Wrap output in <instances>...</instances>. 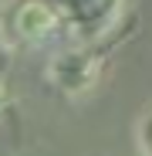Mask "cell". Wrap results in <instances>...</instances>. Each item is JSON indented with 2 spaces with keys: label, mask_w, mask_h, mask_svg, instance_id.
I'll return each mask as SVG.
<instances>
[{
  "label": "cell",
  "mask_w": 152,
  "mask_h": 156,
  "mask_svg": "<svg viewBox=\"0 0 152 156\" xmlns=\"http://www.w3.org/2000/svg\"><path fill=\"white\" fill-rule=\"evenodd\" d=\"M98 71H101V58L91 55V51H71V55H61L51 61V82L58 88L78 95L88 92L98 82Z\"/></svg>",
  "instance_id": "1"
},
{
  "label": "cell",
  "mask_w": 152,
  "mask_h": 156,
  "mask_svg": "<svg viewBox=\"0 0 152 156\" xmlns=\"http://www.w3.org/2000/svg\"><path fill=\"white\" fill-rule=\"evenodd\" d=\"M14 31L24 37V41H47L61 31V10L54 4H47V0H27V4H20L17 14H14Z\"/></svg>",
  "instance_id": "2"
},
{
  "label": "cell",
  "mask_w": 152,
  "mask_h": 156,
  "mask_svg": "<svg viewBox=\"0 0 152 156\" xmlns=\"http://www.w3.org/2000/svg\"><path fill=\"white\" fill-rule=\"evenodd\" d=\"M145 146H149V153H152V122H149V129H145Z\"/></svg>",
  "instance_id": "3"
},
{
  "label": "cell",
  "mask_w": 152,
  "mask_h": 156,
  "mask_svg": "<svg viewBox=\"0 0 152 156\" xmlns=\"http://www.w3.org/2000/svg\"><path fill=\"white\" fill-rule=\"evenodd\" d=\"M4 102H7V92H4V85H0V105H4Z\"/></svg>",
  "instance_id": "4"
}]
</instances>
